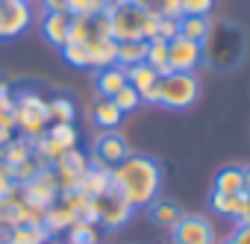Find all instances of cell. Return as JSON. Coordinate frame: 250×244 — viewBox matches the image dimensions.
Wrapping results in <instances>:
<instances>
[{"label": "cell", "instance_id": "cell-1", "mask_svg": "<svg viewBox=\"0 0 250 244\" xmlns=\"http://www.w3.org/2000/svg\"><path fill=\"white\" fill-rule=\"evenodd\" d=\"M112 188L133 209H147L162 194V165L153 156L130 153L112 168Z\"/></svg>", "mask_w": 250, "mask_h": 244}, {"label": "cell", "instance_id": "cell-2", "mask_svg": "<svg viewBox=\"0 0 250 244\" xmlns=\"http://www.w3.org/2000/svg\"><path fill=\"white\" fill-rule=\"evenodd\" d=\"M109 15V36L115 41H150L156 39V15H147L136 3H124L106 12Z\"/></svg>", "mask_w": 250, "mask_h": 244}, {"label": "cell", "instance_id": "cell-3", "mask_svg": "<svg viewBox=\"0 0 250 244\" xmlns=\"http://www.w3.org/2000/svg\"><path fill=\"white\" fill-rule=\"evenodd\" d=\"M12 118H15V130L24 139H39L50 127V115H47V97H42L33 88H21L12 100Z\"/></svg>", "mask_w": 250, "mask_h": 244}, {"label": "cell", "instance_id": "cell-4", "mask_svg": "<svg viewBox=\"0 0 250 244\" xmlns=\"http://www.w3.org/2000/svg\"><path fill=\"white\" fill-rule=\"evenodd\" d=\"M200 97V80L197 74H183L171 71L168 77L159 80V106L165 109H188Z\"/></svg>", "mask_w": 250, "mask_h": 244}, {"label": "cell", "instance_id": "cell-5", "mask_svg": "<svg viewBox=\"0 0 250 244\" xmlns=\"http://www.w3.org/2000/svg\"><path fill=\"white\" fill-rule=\"evenodd\" d=\"M91 206H94V224L100 229H106V232H115L121 226H127L130 218H133V212H136L115 188L106 191V194H100V197H91Z\"/></svg>", "mask_w": 250, "mask_h": 244}, {"label": "cell", "instance_id": "cell-6", "mask_svg": "<svg viewBox=\"0 0 250 244\" xmlns=\"http://www.w3.org/2000/svg\"><path fill=\"white\" fill-rule=\"evenodd\" d=\"M133 150H130V144H127V139H124L118 130H100V136L94 139V144H91V165H103V168H115V165H121L124 159H127Z\"/></svg>", "mask_w": 250, "mask_h": 244}, {"label": "cell", "instance_id": "cell-7", "mask_svg": "<svg viewBox=\"0 0 250 244\" xmlns=\"http://www.w3.org/2000/svg\"><path fill=\"white\" fill-rule=\"evenodd\" d=\"M206 59V47L200 41H188L183 36H174L168 41V62L171 71H183V74H194Z\"/></svg>", "mask_w": 250, "mask_h": 244}, {"label": "cell", "instance_id": "cell-8", "mask_svg": "<svg viewBox=\"0 0 250 244\" xmlns=\"http://www.w3.org/2000/svg\"><path fill=\"white\" fill-rule=\"evenodd\" d=\"M174 244H218V232L203 215H183L174 226Z\"/></svg>", "mask_w": 250, "mask_h": 244}, {"label": "cell", "instance_id": "cell-9", "mask_svg": "<svg viewBox=\"0 0 250 244\" xmlns=\"http://www.w3.org/2000/svg\"><path fill=\"white\" fill-rule=\"evenodd\" d=\"M159 80H162V77H159L147 62H139V65L127 68V82L139 91L142 103H153V106H159Z\"/></svg>", "mask_w": 250, "mask_h": 244}, {"label": "cell", "instance_id": "cell-10", "mask_svg": "<svg viewBox=\"0 0 250 244\" xmlns=\"http://www.w3.org/2000/svg\"><path fill=\"white\" fill-rule=\"evenodd\" d=\"M3 18H6V39H18L33 24L30 0H3Z\"/></svg>", "mask_w": 250, "mask_h": 244}, {"label": "cell", "instance_id": "cell-11", "mask_svg": "<svg viewBox=\"0 0 250 244\" xmlns=\"http://www.w3.org/2000/svg\"><path fill=\"white\" fill-rule=\"evenodd\" d=\"M85 50H88V68L100 71V68H109L115 65V56H118V41L112 36H94L88 41H83Z\"/></svg>", "mask_w": 250, "mask_h": 244}, {"label": "cell", "instance_id": "cell-12", "mask_svg": "<svg viewBox=\"0 0 250 244\" xmlns=\"http://www.w3.org/2000/svg\"><path fill=\"white\" fill-rule=\"evenodd\" d=\"M68 33H71V15L68 12H44V18H42V36H44V41L47 44H53V47H65V41H68Z\"/></svg>", "mask_w": 250, "mask_h": 244}, {"label": "cell", "instance_id": "cell-13", "mask_svg": "<svg viewBox=\"0 0 250 244\" xmlns=\"http://www.w3.org/2000/svg\"><path fill=\"white\" fill-rule=\"evenodd\" d=\"M77 191L85 194V197H100V194L112 191V171L103 168V165H88V171L80 177Z\"/></svg>", "mask_w": 250, "mask_h": 244}, {"label": "cell", "instance_id": "cell-14", "mask_svg": "<svg viewBox=\"0 0 250 244\" xmlns=\"http://www.w3.org/2000/svg\"><path fill=\"white\" fill-rule=\"evenodd\" d=\"M6 244H50V232L42 226V224H21V226H12V229H6L3 235Z\"/></svg>", "mask_w": 250, "mask_h": 244}, {"label": "cell", "instance_id": "cell-15", "mask_svg": "<svg viewBox=\"0 0 250 244\" xmlns=\"http://www.w3.org/2000/svg\"><path fill=\"white\" fill-rule=\"evenodd\" d=\"M77 218H74V212L62 203V200H56L53 206H47L44 209V215H42V226L50 232V235H65V229L74 224Z\"/></svg>", "mask_w": 250, "mask_h": 244}, {"label": "cell", "instance_id": "cell-16", "mask_svg": "<svg viewBox=\"0 0 250 244\" xmlns=\"http://www.w3.org/2000/svg\"><path fill=\"white\" fill-rule=\"evenodd\" d=\"M94 85H97V94L100 97H115L124 85H127V71H124L121 65H109V68H100L97 71V80H94Z\"/></svg>", "mask_w": 250, "mask_h": 244}, {"label": "cell", "instance_id": "cell-17", "mask_svg": "<svg viewBox=\"0 0 250 244\" xmlns=\"http://www.w3.org/2000/svg\"><path fill=\"white\" fill-rule=\"evenodd\" d=\"M147 209H150L153 224H156V226H162V229H168V232H174V226H177V224H180V218H183V209H180L174 200H165V197H156Z\"/></svg>", "mask_w": 250, "mask_h": 244}, {"label": "cell", "instance_id": "cell-18", "mask_svg": "<svg viewBox=\"0 0 250 244\" xmlns=\"http://www.w3.org/2000/svg\"><path fill=\"white\" fill-rule=\"evenodd\" d=\"M91 121L100 127V130H118L121 121H124V112L109 100V97H100L91 109Z\"/></svg>", "mask_w": 250, "mask_h": 244}, {"label": "cell", "instance_id": "cell-19", "mask_svg": "<svg viewBox=\"0 0 250 244\" xmlns=\"http://www.w3.org/2000/svg\"><path fill=\"white\" fill-rule=\"evenodd\" d=\"M215 191L218 194H241L244 188V168L238 165H227L215 174Z\"/></svg>", "mask_w": 250, "mask_h": 244}, {"label": "cell", "instance_id": "cell-20", "mask_svg": "<svg viewBox=\"0 0 250 244\" xmlns=\"http://www.w3.org/2000/svg\"><path fill=\"white\" fill-rule=\"evenodd\" d=\"M180 36L188 39V41H206L209 30H212V21L209 18H200V15H180Z\"/></svg>", "mask_w": 250, "mask_h": 244}, {"label": "cell", "instance_id": "cell-21", "mask_svg": "<svg viewBox=\"0 0 250 244\" xmlns=\"http://www.w3.org/2000/svg\"><path fill=\"white\" fill-rule=\"evenodd\" d=\"M65 244H100V226L91 221H74L65 229Z\"/></svg>", "mask_w": 250, "mask_h": 244}, {"label": "cell", "instance_id": "cell-22", "mask_svg": "<svg viewBox=\"0 0 250 244\" xmlns=\"http://www.w3.org/2000/svg\"><path fill=\"white\" fill-rule=\"evenodd\" d=\"M147 56V41H118V56H115V65H121L124 71L145 62Z\"/></svg>", "mask_w": 250, "mask_h": 244}, {"label": "cell", "instance_id": "cell-23", "mask_svg": "<svg viewBox=\"0 0 250 244\" xmlns=\"http://www.w3.org/2000/svg\"><path fill=\"white\" fill-rule=\"evenodd\" d=\"M145 62H147L159 77H168V74H171V62H168V41H162V39H150V41H147V56H145Z\"/></svg>", "mask_w": 250, "mask_h": 244}, {"label": "cell", "instance_id": "cell-24", "mask_svg": "<svg viewBox=\"0 0 250 244\" xmlns=\"http://www.w3.org/2000/svg\"><path fill=\"white\" fill-rule=\"evenodd\" d=\"M47 115H50V124H74L77 106H74L71 97H50L47 100Z\"/></svg>", "mask_w": 250, "mask_h": 244}, {"label": "cell", "instance_id": "cell-25", "mask_svg": "<svg viewBox=\"0 0 250 244\" xmlns=\"http://www.w3.org/2000/svg\"><path fill=\"white\" fill-rule=\"evenodd\" d=\"M136 6H142L147 15L156 18H180V0H136Z\"/></svg>", "mask_w": 250, "mask_h": 244}, {"label": "cell", "instance_id": "cell-26", "mask_svg": "<svg viewBox=\"0 0 250 244\" xmlns=\"http://www.w3.org/2000/svg\"><path fill=\"white\" fill-rule=\"evenodd\" d=\"M65 12L71 18H77V15H97V12H106V3L103 0H65Z\"/></svg>", "mask_w": 250, "mask_h": 244}, {"label": "cell", "instance_id": "cell-27", "mask_svg": "<svg viewBox=\"0 0 250 244\" xmlns=\"http://www.w3.org/2000/svg\"><path fill=\"white\" fill-rule=\"evenodd\" d=\"M112 103H115V106H118L124 115H127V112H136V109L142 106V97H139V91H136V88L127 82V85H124V88H121V91L112 97Z\"/></svg>", "mask_w": 250, "mask_h": 244}, {"label": "cell", "instance_id": "cell-28", "mask_svg": "<svg viewBox=\"0 0 250 244\" xmlns=\"http://www.w3.org/2000/svg\"><path fill=\"white\" fill-rule=\"evenodd\" d=\"M235 206H238V194H218V191H212V212L215 215L232 218L235 215Z\"/></svg>", "mask_w": 250, "mask_h": 244}, {"label": "cell", "instance_id": "cell-29", "mask_svg": "<svg viewBox=\"0 0 250 244\" xmlns=\"http://www.w3.org/2000/svg\"><path fill=\"white\" fill-rule=\"evenodd\" d=\"M212 9H215V0H180V12H183V15H200V18H209Z\"/></svg>", "mask_w": 250, "mask_h": 244}, {"label": "cell", "instance_id": "cell-30", "mask_svg": "<svg viewBox=\"0 0 250 244\" xmlns=\"http://www.w3.org/2000/svg\"><path fill=\"white\" fill-rule=\"evenodd\" d=\"M180 18H159V24H156V39H162V41H171L174 36H180V24H177Z\"/></svg>", "mask_w": 250, "mask_h": 244}, {"label": "cell", "instance_id": "cell-31", "mask_svg": "<svg viewBox=\"0 0 250 244\" xmlns=\"http://www.w3.org/2000/svg\"><path fill=\"white\" fill-rule=\"evenodd\" d=\"M221 244H250V224H247V226H235Z\"/></svg>", "mask_w": 250, "mask_h": 244}, {"label": "cell", "instance_id": "cell-32", "mask_svg": "<svg viewBox=\"0 0 250 244\" xmlns=\"http://www.w3.org/2000/svg\"><path fill=\"white\" fill-rule=\"evenodd\" d=\"M12 100H15L12 88L6 82H0V112H12Z\"/></svg>", "mask_w": 250, "mask_h": 244}, {"label": "cell", "instance_id": "cell-33", "mask_svg": "<svg viewBox=\"0 0 250 244\" xmlns=\"http://www.w3.org/2000/svg\"><path fill=\"white\" fill-rule=\"evenodd\" d=\"M0 41H6V18H3V0H0Z\"/></svg>", "mask_w": 250, "mask_h": 244}, {"label": "cell", "instance_id": "cell-34", "mask_svg": "<svg viewBox=\"0 0 250 244\" xmlns=\"http://www.w3.org/2000/svg\"><path fill=\"white\" fill-rule=\"evenodd\" d=\"M244 188L250 191V168H244Z\"/></svg>", "mask_w": 250, "mask_h": 244}, {"label": "cell", "instance_id": "cell-35", "mask_svg": "<svg viewBox=\"0 0 250 244\" xmlns=\"http://www.w3.org/2000/svg\"><path fill=\"white\" fill-rule=\"evenodd\" d=\"M0 229H3V212H0Z\"/></svg>", "mask_w": 250, "mask_h": 244}, {"label": "cell", "instance_id": "cell-36", "mask_svg": "<svg viewBox=\"0 0 250 244\" xmlns=\"http://www.w3.org/2000/svg\"><path fill=\"white\" fill-rule=\"evenodd\" d=\"M0 244H6V241H3V238H0Z\"/></svg>", "mask_w": 250, "mask_h": 244}, {"label": "cell", "instance_id": "cell-37", "mask_svg": "<svg viewBox=\"0 0 250 244\" xmlns=\"http://www.w3.org/2000/svg\"><path fill=\"white\" fill-rule=\"evenodd\" d=\"M247 197H250V191H247Z\"/></svg>", "mask_w": 250, "mask_h": 244}]
</instances>
